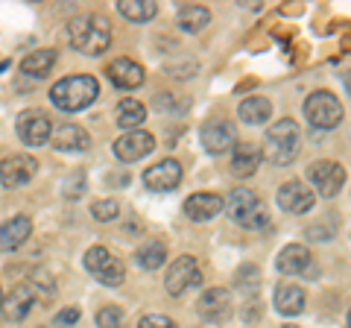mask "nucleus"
Instances as JSON below:
<instances>
[{
	"label": "nucleus",
	"mask_w": 351,
	"mask_h": 328,
	"mask_svg": "<svg viewBox=\"0 0 351 328\" xmlns=\"http://www.w3.org/2000/svg\"><path fill=\"white\" fill-rule=\"evenodd\" d=\"M135 261L144 270H158L164 261H167V246H164V240H156V237L147 240V244L135 253Z\"/></svg>",
	"instance_id": "28"
},
{
	"label": "nucleus",
	"mask_w": 351,
	"mask_h": 328,
	"mask_svg": "<svg viewBox=\"0 0 351 328\" xmlns=\"http://www.w3.org/2000/svg\"><path fill=\"white\" fill-rule=\"evenodd\" d=\"M59 59V53L53 50V47H41V50H32L29 56L21 62V71H24L27 76H36V80H44L50 71H53V65H56Z\"/></svg>",
	"instance_id": "24"
},
{
	"label": "nucleus",
	"mask_w": 351,
	"mask_h": 328,
	"mask_svg": "<svg viewBox=\"0 0 351 328\" xmlns=\"http://www.w3.org/2000/svg\"><path fill=\"white\" fill-rule=\"evenodd\" d=\"M114 120H117V126H123L129 132V129H138L147 120V108H144V103H138L135 97H126V100L117 103Z\"/></svg>",
	"instance_id": "25"
},
{
	"label": "nucleus",
	"mask_w": 351,
	"mask_h": 328,
	"mask_svg": "<svg viewBox=\"0 0 351 328\" xmlns=\"http://www.w3.org/2000/svg\"><path fill=\"white\" fill-rule=\"evenodd\" d=\"M304 115L313 129H337L343 124V103L331 91H313L304 100Z\"/></svg>",
	"instance_id": "5"
},
{
	"label": "nucleus",
	"mask_w": 351,
	"mask_h": 328,
	"mask_svg": "<svg viewBox=\"0 0 351 328\" xmlns=\"http://www.w3.org/2000/svg\"><path fill=\"white\" fill-rule=\"evenodd\" d=\"M179 182H182V164L176 159H164L158 164H152V167L144 173V185L149 191H158V194L179 188Z\"/></svg>",
	"instance_id": "15"
},
{
	"label": "nucleus",
	"mask_w": 351,
	"mask_h": 328,
	"mask_svg": "<svg viewBox=\"0 0 351 328\" xmlns=\"http://www.w3.org/2000/svg\"><path fill=\"white\" fill-rule=\"evenodd\" d=\"M97 325L100 328H120L123 325V311H120L117 305H106V308H100V314H97Z\"/></svg>",
	"instance_id": "30"
},
{
	"label": "nucleus",
	"mask_w": 351,
	"mask_h": 328,
	"mask_svg": "<svg viewBox=\"0 0 351 328\" xmlns=\"http://www.w3.org/2000/svg\"><path fill=\"white\" fill-rule=\"evenodd\" d=\"M276 267H278V272H284V276H302V272L313 276V255H311V249L307 246L290 244V246H284L278 253Z\"/></svg>",
	"instance_id": "16"
},
{
	"label": "nucleus",
	"mask_w": 351,
	"mask_h": 328,
	"mask_svg": "<svg viewBox=\"0 0 351 328\" xmlns=\"http://www.w3.org/2000/svg\"><path fill=\"white\" fill-rule=\"evenodd\" d=\"M346 91H348V94H351V73H348V76H346Z\"/></svg>",
	"instance_id": "35"
},
{
	"label": "nucleus",
	"mask_w": 351,
	"mask_h": 328,
	"mask_svg": "<svg viewBox=\"0 0 351 328\" xmlns=\"http://www.w3.org/2000/svg\"><path fill=\"white\" fill-rule=\"evenodd\" d=\"M36 173H38V161L32 156H24V152L0 161V182H3V188H9V191L21 188V185H29Z\"/></svg>",
	"instance_id": "10"
},
{
	"label": "nucleus",
	"mask_w": 351,
	"mask_h": 328,
	"mask_svg": "<svg viewBox=\"0 0 351 328\" xmlns=\"http://www.w3.org/2000/svg\"><path fill=\"white\" fill-rule=\"evenodd\" d=\"M152 150H156V138H152V132H144V129H129V132H123L114 141V156L126 164L141 161Z\"/></svg>",
	"instance_id": "11"
},
{
	"label": "nucleus",
	"mask_w": 351,
	"mask_h": 328,
	"mask_svg": "<svg viewBox=\"0 0 351 328\" xmlns=\"http://www.w3.org/2000/svg\"><path fill=\"white\" fill-rule=\"evenodd\" d=\"M307 176L313 182V191L322 196H337L346 185V167L339 161L331 159H319L307 167Z\"/></svg>",
	"instance_id": "8"
},
{
	"label": "nucleus",
	"mask_w": 351,
	"mask_h": 328,
	"mask_svg": "<svg viewBox=\"0 0 351 328\" xmlns=\"http://www.w3.org/2000/svg\"><path fill=\"white\" fill-rule=\"evenodd\" d=\"M117 211H120L117 200H97V202L91 205V214L97 217V220H114Z\"/></svg>",
	"instance_id": "31"
},
{
	"label": "nucleus",
	"mask_w": 351,
	"mask_h": 328,
	"mask_svg": "<svg viewBox=\"0 0 351 328\" xmlns=\"http://www.w3.org/2000/svg\"><path fill=\"white\" fill-rule=\"evenodd\" d=\"M299 126H295L293 117H284V120H276L267 132V141H263V159L276 167H284L290 164L295 156H299Z\"/></svg>",
	"instance_id": "3"
},
{
	"label": "nucleus",
	"mask_w": 351,
	"mask_h": 328,
	"mask_svg": "<svg viewBox=\"0 0 351 328\" xmlns=\"http://www.w3.org/2000/svg\"><path fill=\"white\" fill-rule=\"evenodd\" d=\"M18 138L24 141L27 147H41L47 144L50 135H53V124L47 112H41V108H24V112L18 115Z\"/></svg>",
	"instance_id": "9"
},
{
	"label": "nucleus",
	"mask_w": 351,
	"mask_h": 328,
	"mask_svg": "<svg viewBox=\"0 0 351 328\" xmlns=\"http://www.w3.org/2000/svg\"><path fill=\"white\" fill-rule=\"evenodd\" d=\"M68 38H71L73 50L85 53V56H100V53H106L108 45H112V24L97 12L76 15L68 24Z\"/></svg>",
	"instance_id": "1"
},
{
	"label": "nucleus",
	"mask_w": 351,
	"mask_h": 328,
	"mask_svg": "<svg viewBox=\"0 0 351 328\" xmlns=\"http://www.w3.org/2000/svg\"><path fill=\"white\" fill-rule=\"evenodd\" d=\"M240 117L246 120V124L258 126V124H267L269 115H272V103L267 100V97H246L243 103H240Z\"/></svg>",
	"instance_id": "26"
},
{
	"label": "nucleus",
	"mask_w": 351,
	"mask_h": 328,
	"mask_svg": "<svg viewBox=\"0 0 351 328\" xmlns=\"http://www.w3.org/2000/svg\"><path fill=\"white\" fill-rule=\"evenodd\" d=\"M202 284V270H199V261L193 255H182L176 258L173 264L167 267V276H164V288H167L170 296H182L184 290Z\"/></svg>",
	"instance_id": "7"
},
{
	"label": "nucleus",
	"mask_w": 351,
	"mask_h": 328,
	"mask_svg": "<svg viewBox=\"0 0 351 328\" xmlns=\"http://www.w3.org/2000/svg\"><path fill=\"white\" fill-rule=\"evenodd\" d=\"M108 80H112L117 89H141L144 85V80H147V73H144V68L135 62V59H129V56H120V59H114L112 65H108Z\"/></svg>",
	"instance_id": "18"
},
{
	"label": "nucleus",
	"mask_w": 351,
	"mask_h": 328,
	"mask_svg": "<svg viewBox=\"0 0 351 328\" xmlns=\"http://www.w3.org/2000/svg\"><path fill=\"white\" fill-rule=\"evenodd\" d=\"M138 328H176V323L164 314H147V316H141Z\"/></svg>",
	"instance_id": "33"
},
{
	"label": "nucleus",
	"mask_w": 351,
	"mask_h": 328,
	"mask_svg": "<svg viewBox=\"0 0 351 328\" xmlns=\"http://www.w3.org/2000/svg\"><path fill=\"white\" fill-rule=\"evenodd\" d=\"M117 12L123 15L126 21H135V24H141V21H152V18H156L158 3H152V0H120Z\"/></svg>",
	"instance_id": "27"
},
{
	"label": "nucleus",
	"mask_w": 351,
	"mask_h": 328,
	"mask_svg": "<svg viewBox=\"0 0 351 328\" xmlns=\"http://www.w3.org/2000/svg\"><path fill=\"white\" fill-rule=\"evenodd\" d=\"M223 202H226L223 209L228 211V217H232L234 223L246 226V229H263V226L269 223L267 209L261 205L258 194L249 191V188H234Z\"/></svg>",
	"instance_id": "4"
},
{
	"label": "nucleus",
	"mask_w": 351,
	"mask_h": 328,
	"mask_svg": "<svg viewBox=\"0 0 351 328\" xmlns=\"http://www.w3.org/2000/svg\"><path fill=\"white\" fill-rule=\"evenodd\" d=\"M6 68H9V62H0V73H3Z\"/></svg>",
	"instance_id": "36"
},
{
	"label": "nucleus",
	"mask_w": 351,
	"mask_h": 328,
	"mask_svg": "<svg viewBox=\"0 0 351 328\" xmlns=\"http://www.w3.org/2000/svg\"><path fill=\"white\" fill-rule=\"evenodd\" d=\"M50 141H53V147L62 150V152H76V150H88L91 135H88L82 126H76V124H62L59 129H53Z\"/></svg>",
	"instance_id": "21"
},
{
	"label": "nucleus",
	"mask_w": 351,
	"mask_h": 328,
	"mask_svg": "<svg viewBox=\"0 0 351 328\" xmlns=\"http://www.w3.org/2000/svg\"><path fill=\"white\" fill-rule=\"evenodd\" d=\"M32 235V220L27 214H15L12 220L0 223V253H12Z\"/></svg>",
	"instance_id": "20"
},
{
	"label": "nucleus",
	"mask_w": 351,
	"mask_h": 328,
	"mask_svg": "<svg viewBox=\"0 0 351 328\" xmlns=\"http://www.w3.org/2000/svg\"><path fill=\"white\" fill-rule=\"evenodd\" d=\"M313 202H316V194L307 188L304 182H299V179L284 182L281 188H278V205L287 214H304V211H311Z\"/></svg>",
	"instance_id": "14"
},
{
	"label": "nucleus",
	"mask_w": 351,
	"mask_h": 328,
	"mask_svg": "<svg viewBox=\"0 0 351 328\" xmlns=\"http://www.w3.org/2000/svg\"><path fill=\"white\" fill-rule=\"evenodd\" d=\"M36 302H38V284H36V281L18 284V288L3 299V314H6V320H9V323H21L32 308H36Z\"/></svg>",
	"instance_id": "13"
},
{
	"label": "nucleus",
	"mask_w": 351,
	"mask_h": 328,
	"mask_svg": "<svg viewBox=\"0 0 351 328\" xmlns=\"http://www.w3.org/2000/svg\"><path fill=\"white\" fill-rule=\"evenodd\" d=\"M76 320H80V308H64V311H59V316H56L59 325H73Z\"/></svg>",
	"instance_id": "34"
},
{
	"label": "nucleus",
	"mask_w": 351,
	"mask_h": 328,
	"mask_svg": "<svg viewBox=\"0 0 351 328\" xmlns=\"http://www.w3.org/2000/svg\"><path fill=\"white\" fill-rule=\"evenodd\" d=\"M85 270L91 272L97 281H103L106 288H117V284H123V279H126L123 261L114 258L106 246H91L88 249L85 253Z\"/></svg>",
	"instance_id": "6"
},
{
	"label": "nucleus",
	"mask_w": 351,
	"mask_h": 328,
	"mask_svg": "<svg viewBox=\"0 0 351 328\" xmlns=\"http://www.w3.org/2000/svg\"><path fill=\"white\" fill-rule=\"evenodd\" d=\"M223 196L219 194H193L184 200V214L196 223H205V220H214V217L223 211Z\"/></svg>",
	"instance_id": "19"
},
{
	"label": "nucleus",
	"mask_w": 351,
	"mask_h": 328,
	"mask_svg": "<svg viewBox=\"0 0 351 328\" xmlns=\"http://www.w3.org/2000/svg\"><path fill=\"white\" fill-rule=\"evenodd\" d=\"M208 21H211V12L199 3H188V6L179 9V27L184 32H199L208 27Z\"/></svg>",
	"instance_id": "29"
},
{
	"label": "nucleus",
	"mask_w": 351,
	"mask_h": 328,
	"mask_svg": "<svg viewBox=\"0 0 351 328\" xmlns=\"http://www.w3.org/2000/svg\"><path fill=\"white\" fill-rule=\"evenodd\" d=\"M348 328H351V314H348Z\"/></svg>",
	"instance_id": "39"
},
{
	"label": "nucleus",
	"mask_w": 351,
	"mask_h": 328,
	"mask_svg": "<svg viewBox=\"0 0 351 328\" xmlns=\"http://www.w3.org/2000/svg\"><path fill=\"white\" fill-rule=\"evenodd\" d=\"M0 308H3V293H0Z\"/></svg>",
	"instance_id": "37"
},
{
	"label": "nucleus",
	"mask_w": 351,
	"mask_h": 328,
	"mask_svg": "<svg viewBox=\"0 0 351 328\" xmlns=\"http://www.w3.org/2000/svg\"><path fill=\"white\" fill-rule=\"evenodd\" d=\"M263 159V152L258 144H252V141H243V144H234V156H232V173L237 179L243 176H252V173L258 170V164Z\"/></svg>",
	"instance_id": "22"
},
{
	"label": "nucleus",
	"mask_w": 351,
	"mask_h": 328,
	"mask_svg": "<svg viewBox=\"0 0 351 328\" xmlns=\"http://www.w3.org/2000/svg\"><path fill=\"white\" fill-rule=\"evenodd\" d=\"M199 138H202V147L208 152H226V150H234L237 144V135H234V126L228 124L226 117H211L205 120L202 129H199Z\"/></svg>",
	"instance_id": "12"
},
{
	"label": "nucleus",
	"mask_w": 351,
	"mask_h": 328,
	"mask_svg": "<svg viewBox=\"0 0 351 328\" xmlns=\"http://www.w3.org/2000/svg\"><path fill=\"white\" fill-rule=\"evenodd\" d=\"M85 191V170H73L68 179H64V196L68 200H76Z\"/></svg>",
	"instance_id": "32"
},
{
	"label": "nucleus",
	"mask_w": 351,
	"mask_h": 328,
	"mask_svg": "<svg viewBox=\"0 0 351 328\" xmlns=\"http://www.w3.org/2000/svg\"><path fill=\"white\" fill-rule=\"evenodd\" d=\"M272 302H276V311L284 314V316H295L304 311V290L299 288V284H290V281H281L276 288V296H272Z\"/></svg>",
	"instance_id": "23"
},
{
	"label": "nucleus",
	"mask_w": 351,
	"mask_h": 328,
	"mask_svg": "<svg viewBox=\"0 0 351 328\" xmlns=\"http://www.w3.org/2000/svg\"><path fill=\"white\" fill-rule=\"evenodd\" d=\"M281 328H299V325H281Z\"/></svg>",
	"instance_id": "38"
},
{
	"label": "nucleus",
	"mask_w": 351,
	"mask_h": 328,
	"mask_svg": "<svg viewBox=\"0 0 351 328\" xmlns=\"http://www.w3.org/2000/svg\"><path fill=\"white\" fill-rule=\"evenodd\" d=\"M97 97H100V82L94 80L91 73H73V76H64L53 85L50 91V100L62 112H82V108L91 106Z\"/></svg>",
	"instance_id": "2"
},
{
	"label": "nucleus",
	"mask_w": 351,
	"mask_h": 328,
	"mask_svg": "<svg viewBox=\"0 0 351 328\" xmlns=\"http://www.w3.org/2000/svg\"><path fill=\"white\" fill-rule=\"evenodd\" d=\"M196 311H199L202 320H226L228 311H232V293H228L226 288H208L199 302H196Z\"/></svg>",
	"instance_id": "17"
}]
</instances>
